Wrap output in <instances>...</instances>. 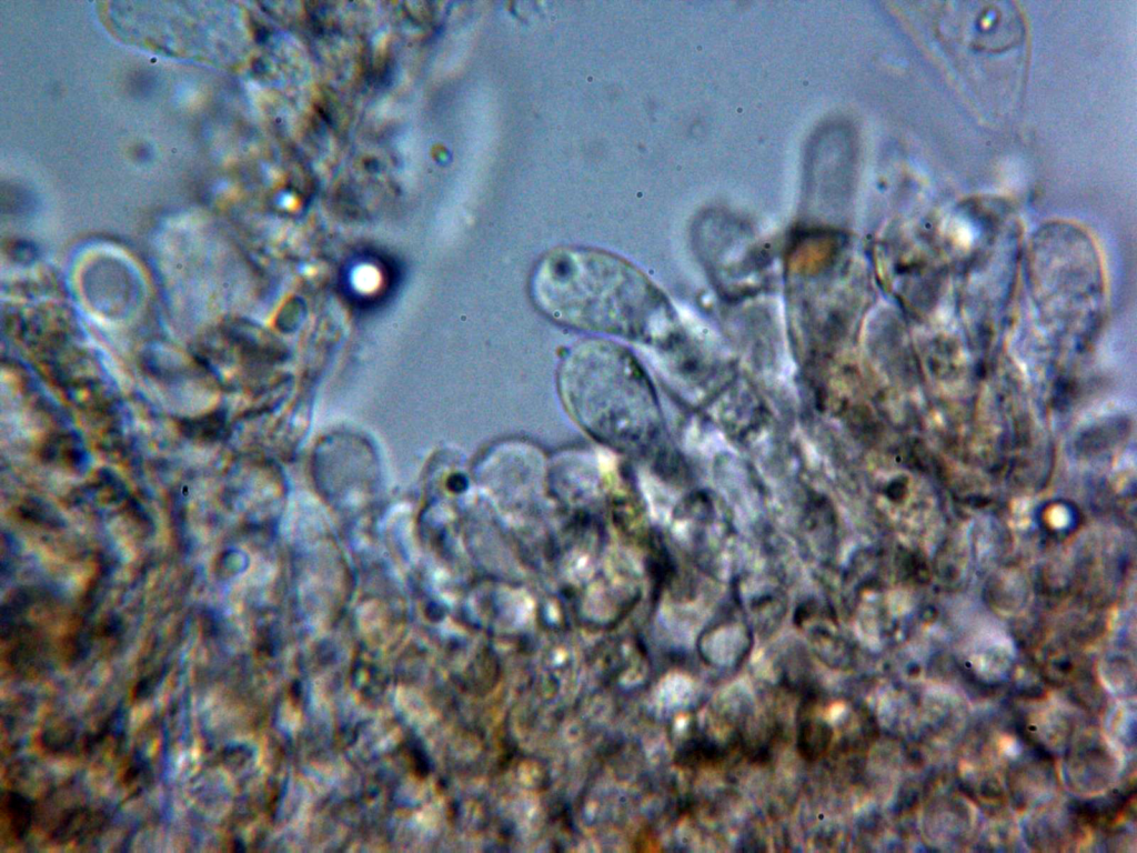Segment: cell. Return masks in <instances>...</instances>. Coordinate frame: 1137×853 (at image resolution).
<instances>
[{
    "label": "cell",
    "instance_id": "cell-1",
    "mask_svg": "<svg viewBox=\"0 0 1137 853\" xmlns=\"http://www.w3.org/2000/svg\"><path fill=\"white\" fill-rule=\"evenodd\" d=\"M534 304L560 325L635 341L661 334L665 304L644 272L614 253L559 248L533 270Z\"/></svg>",
    "mask_w": 1137,
    "mask_h": 853
},
{
    "label": "cell",
    "instance_id": "cell-2",
    "mask_svg": "<svg viewBox=\"0 0 1137 853\" xmlns=\"http://www.w3.org/2000/svg\"><path fill=\"white\" fill-rule=\"evenodd\" d=\"M560 397L588 433L620 449L644 446L656 429L650 380L623 345L588 339L573 345L556 373Z\"/></svg>",
    "mask_w": 1137,
    "mask_h": 853
}]
</instances>
